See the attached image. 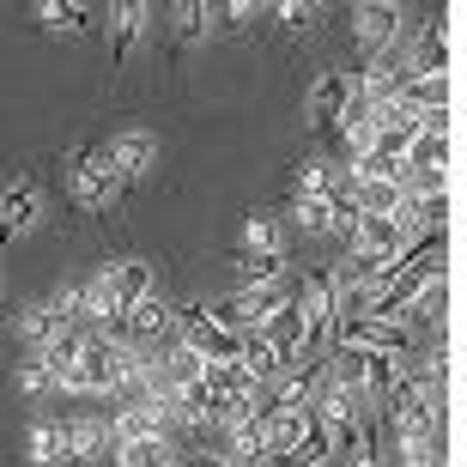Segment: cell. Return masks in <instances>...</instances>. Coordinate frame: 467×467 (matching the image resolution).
<instances>
[{"mask_svg":"<svg viewBox=\"0 0 467 467\" xmlns=\"http://www.w3.org/2000/svg\"><path fill=\"white\" fill-rule=\"evenodd\" d=\"M67 189L86 213H109L121 201V182H116V171H109V158H104V140H86V146L67 152Z\"/></svg>","mask_w":467,"mask_h":467,"instance_id":"1","label":"cell"},{"mask_svg":"<svg viewBox=\"0 0 467 467\" xmlns=\"http://www.w3.org/2000/svg\"><path fill=\"white\" fill-rule=\"evenodd\" d=\"M455 13H437L419 25L413 36V49L400 55V73L407 79H443V73H455Z\"/></svg>","mask_w":467,"mask_h":467,"instance_id":"2","label":"cell"},{"mask_svg":"<svg viewBox=\"0 0 467 467\" xmlns=\"http://www.w3.org/2000/svg\"><path fill=\"white\" fill-rule=\"evenodd\" d=\"M352 43H358L364 67L395 61V55H400V6H389V0H377V6H358V13H352Z\"/></svg>","mask_w":467,"mask_h":467,"instance_id":"3","label":"cell"},{"mask_svg":"<svg viewBox=\"0 0 467 467\" xmlns=\"http://www.w3.org/2000/svg\"><path fill=\"white\" fill-rule=\"evenodd\" d=\"M285 285H261V292H231V297H219V304H213V322H219V328H231L243 340V334H261V322H267V316L279 310V304H285Z\"/></svg>","mask_w":467,"mask_h":467,"instance_id":"4","label":"cell"},{"mask_svg":"<svg viewBox=\"0 0 467 467\" xmlns=\"http://www.w3.org/2000/svg\"><path fill=\"white\" fill-rule=\"evenodd\" d=\"M104 158H109V171H116V182L128 189V182H140V176L158 164V140L140 134V128H128V134H109L104 140Z\"/></svg>","mask_w":467,"mask_h":467,"instance_id":"5","label":"cell"},{"mask_svg":"<svg viewBox=\"0 0 467 467\" xmlns=\"http://www.w3.org/2000/svg\"><path fill=\"white\" fill-rule=\"evenodd\" d=\"M104 285H109V304H116V316H121V310H134L140 297L158 292V274H152V261L128 255V261H104Z\"/></svg>","mask_w":467,"mask_h":467,"instance_id":"6","label":"cell"},{"mask_svg":"<svg viewBox=\"0 0 467 467\" xmlns=\"http://www.w3.org/2000/svg\"><path fill=\"white\" fill-rule=\"evenodd\" d=\"M36 213H43V189H36L31 176L25 182H6V194H0V243L25 237L36 225Z\"/></svg>","mask_w":467,"mask_h":467,"instance_id":"7","label":"cell"},{"mask_svg":"<svg viewBox=\"0 0 467 467\" xmlns=\"http://www.w3.org/2000/svg\"><path fill=\"white\" fill-rule=\"evenodd\" d=\"M347 91H352V79H347V73H322V79L310 86V98H304V116H310V128H316V134H334V128H340Z\"/></svg>","mask_w":467,"mask_h":467,"instance_id":"8","label":"cell"},{"mask_svg":"<svg viewBox=\"0 0 467 467\" xmlns=\"http://www.w3.org/2000/svg\"><path fill=\"white\" fill-rule=\"evenodd\" d=\"M407 164H431V171H450L455 164V121L450 116H425V128H419V140L407 146Z\"/></svg>","mask_w":467,"mask_h":467,"instance_id":"9","label":"cell"},{"mask_svg":"<svg viewBox=\"0 0 467 467\" xmlns=\"http://www.w3.org/2000/svg\"><path fill=\"white\" fill-rule=\"evenodd\" d=\"M109 450H116V437H109V419H98V413H86V419H67V462H79V467H98Z\"/></svg>","mask_w":467,"mask_h":467,"instance_id":"10","label":"cell"},{"mask_svg":"<svg viewBox=\"0 0 467 467\" xmlns=\"http://www.w3.org/2000/svg\"><path fill=\"white\" fill-rule=\"evenodd\" d=\"M146 6L140 0H121V6H109V67H121L128 55H134V43L146 36Z\"/></svg>","mask_w":467,"mask_h":467,"instance_id":"11","label":"cell"},{"mask_svg":"<svg viewBox=\"0 0 467 467\" xmlns=\"http://www.w3.org/2000/svg\"><path fill=\"white\" fill-rule=\"evenodd\" d=\"M67 328H73V322H61V316H55L49 304H25V310H18V340H25V358L49 352Z\"/></svg>","mask_w":467,"mask_h":467,"instance_id":"12","label":"cell"},{"mask_svg":"<svg viewBox=\"0 0 467 467\" xmlns=\"http://www.w3.org/2000/svg\"><path fill=\"white\" fill-rule=\"evenodd\" d=\"M182 462V443L176 437H134V443H116V467H176Z\"/></svg>","mask_w":467,"mask_h":467,"instance_id":"13","label":"cell"},{"mask_svg":"<svg viewBox=\"0 0 467 467\" xmlns=\"http://www.w3.org/2000/svg\"><path fill=\"white\" fill-rule=\"evenodd\" d=\"M231 274H237V292L285 285V255H249V249H237V255H231Z\"/></svg>","mask_w":467,"mask_h":467,"instance_id":"14","label":"cell"},{"mask_svg":"<svg viewBox=\"0 0 467 467\" xmlns=\"http://www.w3.org/2000/svg\"><path fill=\"white\" fill-rule=\"evenodd\" d=\"M297 194H316V201L347 194V164H334V158H304V164H297Z\"/></svg>","mask_w":467,"mask_h":467,"instance_id":"15","label":"cell"},{"mask_svg":"<svg viewBox=\"0 0 467 467\" xmlns=\"http://www.w3.org/2000/svg\"><path fill=\"white\" fill-rule=\"evenodd\" d=\"M25 455L36 467H61L67 462V419H36L31 437H25Z\"/></svg>","mask_w":467,"mask_h":467,"instance_id":"16","label":"cell"},{"mask_svg":"<svg viewBox=\"0 0 467 467\" xmlns=\"http://www.w3.org/2000/svg\"><path fill=\"white\" fill-rule=\"evenodd\" d=\"M347 194H352L358 213H382V219L407 213V189H400V182H347Z\"/></svg>","mask_w":467,"mask_h":467,"instance_id":"17","label":"cell"},{"mask_svg":"<svg viewBox=\"0 0 467 467\" xmlns=\"http://www.w3.org/2000/svg\"><path fill=\"white\" fill-rule=\"evenodd\" d=\"M36 18H43V31H55V36H79L91 25V6H79V0H43Z\"/></svg>","mask_w":467,"mask_h":467,"instance_id":"18","label":"cell"},{"mask_svg":"<svg viewBox=\"0 0 467 467\" xmlns=\"http://www.w3.org/2000/svg\"><path fill=\"white\" fill-rule=\"evenodd\" d=\"M171 31H176V43H201V36H213V6H201V0H176L171 6Z\"/></svg>","mask_w":467,"mask_h":467,"instance_id":"19","label":"cell"},{"mask_svg":"<svg viewBox=\"0 0 467 467\" xmlns=\"http://www.w3.org/2000/svg\"><path fill=\"white\" fill-rule=\"evenodd\" d=\"M292 219L304 237H334V201H316V194H292Z\"/></svg>","mask_w":467,"mask_h":467,"instance_id":"20","label":"cell"},{"mask_svg":"<svg viewBox=\"0 0 467 467\" xmlns=\"http://www.w3.org/2000/svg\"><path fill=\"white\" fill-rule=\"evenodd\" d=\"M158 364H164V382H171L176 395H189L194 382H201V358H194V352L182 347V340H176V347L164 352V358H158Z\"/></svg>","mask_w":467,"mask_h":467,"instance_id":"21","label":"cell"},{"mask_svg":"<svg viewBox=\"0 0 467 467\" xmlns=\"http://www.w3.org/2000/svg\"><path fill=\"white\" fill-rule=\"evenodd\" d=\"M243 249H249V255H285V237H279V225L267 219V213H249V225H243Z\"/></svg>","mask_w":467,"mask_h":467,"instance_id":"22","label":"cell"},{"mask_svg":"<svg viewBox=\"0 0 467 467\" xmlns=\"http://www.w3.org/2000/svg\"><path fill=\"white\" fill-rule=\"evenodd\" d=\"M249 25H255V6H243V0H231V6H213V31L243 36Z\"/></svg>","mask_w":467,"mask_h":467,"instance_id":"23","label":"cell"},{"mask_svg":"<svg viewBox=\"0 0 467 467\" xmlns=\"http://www.w3.org/2000/svg\"><path fill=\"white\" fill-rule=\"evenodd\" d=\"M18 389L25 395H55V370L43 358H25V370H18Z\"/></svg>","mask_w":467,"mask_h":467,"instance_id":"24","label":"cell"},{"mask_svg":"<svg viewBox=\"0 0 467 467\" xmlns=\"http://www.w3.org/2000/svg\"><path fill=\"white\" fill-rule=\"evenodd\" d=\"M274 18L285 25V31H316V25H322V6H297V0H285Z\"/></svg>","mask_w":467,"mask_h":467,"instance_id":"25","label":"cell"},{"mask_svg":"<svg viewBox=\"0 0 467 467\" xmlns=\"http://www.w3.org/2000/svg\"><path fill=\"white\" fill-rule=\"evenodd\" d=\"M176 467H194V462H176Z\"/></svg>","mask_w":467,"mask_h":467,"instance_id":"26","label":"cell"}]
</instances>
